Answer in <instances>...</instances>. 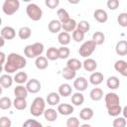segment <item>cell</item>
Listing matches in <instances>:
<instances>
[{"instance_id": "cell-1", "label": "cell", "mask_w": 127, "mask_h": 127, "mask_svg": "<svg viewBox=\"0 0 127 127\" xmlns=\"http://www.w3.org/2000/svg\"><path fill=\"white\" fill-rule=\"evenodd\" d=\"M27 64L26 59L16 53H11L6 58V62L4 64V70L7 73H13L17 70L24 68Z\"/></svg>"}, {"instance_id": "cell-2", "label": "cell", "mask_w": 127, "mask_h": 127, "mask_svg": "<svg viewBox=\"0 0 127 127\" xmlns=\"http://www.w3.org/2000/svg\"><path fill=\"white\" fill-rule=\"evenodd\" d=\"M44 52V45L42 43H34L33 45H28L24 49V54L29 59H36L41 56Z\"/></svg>"}, {"instance_id": "cell-3", "label": "cell", "mask_w": 127, "mask_h": 127, "mask_svg": "<svg viewBox=\"0 0 127 127\" xmlns=\"http://www.w3.org/2000/svg\"><path fill=\"white\" fill-rule=\"evenodd\" d=\"M45 109H46V101H45V99L43 97L38 96L32 102V105L30 107V113L34 117H39L44 113Z\"/></svg>"}, {"instance_id": "cell-4", "label": "cell", "mask_w": 127, "mask_h": 127, "mask_svg": "<svg viewBox=\"0 0 127 127\" xmlns=\"http://www.w3.org/2000/svg\"><path fill=\"white\" fill-rule=\"evenodd\" d=\"M26 13L32 21H39L43 17V10L35 3H30L26 7Z\"/></svg>"}, {"instance_id": "cell-5", "label": "cell", "mask_w": 127, "mask_h": 127, "mask_svg": "<svg viewBox=\"0 0 127 127\" xmlns=\"http://www.w3.org/2000/svg\"><path fill=\"white\" fill-rule=\"evenodd\" d=\"M20 8V2L19 0H5L2 5V10L4 14L11 16L14 15Z\"/></svg>"}, {"instance_id": "cell-6", "label": "cell", "mask_w": 127, "mask_h": 127, "mask_svg": "<svg viewBox=\"0 0 127 127\" xmlns=\"http://www.w3.org/2000/svg\"><path fill=\"white\" fill-rule=\"evenodd\" d=\"M95 49H96V44L92 40L86 41L80 46V48L78 50V54L82 58H88L89 56L92 55V53L95 51Z\"/></svg>"}, {"instance_id": "cell-7", "label": "cell", "mask_w": 127, "mask_h": 127, "mask_svg": "<svg viewBox=\"0 0 127 127\" xmlns=\"http://www.w3.org/2000/svg\"><path fill=\"white\" fill-rule=\"evenodd\" d=\"M41 82L36 79V78H32L27 80V84H26V88L28 90V92L30 93H38L41 90Z\"/></svg>"}, {"instance_id": "cell-8", "label": "cell", "mask_w": 127, "mask_h": 127, "mask_svg": "<svg viewBox=\"0 0 127 127\" xmlns=\"http://www.w3.org/2000/svg\"><path fill=\"white\" fill-rule=\"evenodd\" d=\"M104 101H105L106 108L109 106H112V105L120 104V98H119L118 94L115 92H108L104 97Z\"/></svg>"}, {"instance_id": "cell-9", "label": "cell", "mask_w": 127, "mask_h": 127, "mask_svg": "<svg viewBox=\"0 0 127 127\" xmlns=\"http://www.w3.org/2000/svg\"><path fill=\"white\" fill-rule=\"evenodd\" d=\"M88 86V81L85 77L83 76H79V77H76L74 80H73V87L77 90V91H83L87 88Z\"/></svg>"}, {"instance_id": "cell-10", "label": "cell", "mask_w": 127, "mask_h": 127, "mask_svg": "<svg viewBox=\"0 0 127 127\" xmlns=\"http://www.w3.org/2000/svg\"><path fill=\"white\" fill-rule=\"evenodd\" d=\"M0 35L2 36V38L4 40H13L16 36V31L14 28H12L10 26H6V27L2 28Z\"/></svg>"}, {"instance_id": "cell-11", "label": "cell", "mask_w": 127, "mask_h": 127, "mask_svg": "<svg viewBox=\"0 0 127 127\" xmlns=\"http://www.w3.org/2000/svg\"><path fill=\"white\" fill-rule=\"evenodd\" d=\"M74 108L71 104H68V103H61V104H58V113L62 114V115H70L72 112H73Z\"/></svg>"}, {"instance_id": "cell-12", "label": "cell", "mask_w": 127, "mask_h": 127, "mask_svg": "<svg viewBox=\"0 0 127 127\" xmlns=\"http://www.w3.org/2000/svg\"><path fill=\"white\" fill-rule=\"evenodd\" d=\"M114 68L121 75L127 76V63L125 61H123V60L116 61L115 64H114Z\"/></svg>"}, {"instance_id": "cell-13", "label": "cell", "mask_w": 127, "mask_h": 127, "mask_svg": "<svg viewBox=\"0 0 127 127\" xmlns=\"http://www.w3.org/2000/svg\"><path fill=\"white\" fill-rule=\"evenodd\" d=\"M93 17L98 23H105L108 20L107 12L103 9H96L93 13Z\"/></svg>"}, {"instance_id": "cell-14", "label": "cell", "mask_w": 127, "mask_h": 127, "mask_svg": "<svg viewBox=\"0 0 127 127\" xmlns=\"http://www.w3.org/2000/svg\"><path fill=\"white\" fill-rule=\"evenodd\" d=\"M82 66L83 68L86 70V71H89V72H92L94 71L96 68H97V63L96 61H94L93 59H85L84 62L82 63Z\"/></svg>"}, {"instance_id": "cell-15", "label": "cell", "mask_w": 127, "mask_h": 127, "mask_svg": "<svg viewBox=\"0 0 127 127\" xmlns=\"http://www.w3.org/2000/svg\"><path fill=\"white\" fill-rule=\"evenodd\" d=\"M104 79V76L99 71H92V73L89 75V82L92 85H98L100 84Z\"/></svg>"}, {"instance_id": "cell-16", "label": "cell", "mask_w": 127, "mask_h": 127, "mask_svg": "<svg viewBox=\"0 0 127 127\" xmlns=\"http://www.w3.org/2000/svg\"><path fill=\"white\" fill-rule=\"evenodd\" d=\"M60 100H61V95L58 92H55V91L50 92L48 94V96H47V99H46L47 103L49 105H51V106L58 105L60 103Z\"/></svg>"}, {"instance_id": "cell-17", "label": "cell", "mask_w": 127, "mask_h": 127, "mask_svg": "<svg viewBox=\"0 0 127 127\" xmlns=\"http://www.w3.org/2000/svg\"><path fill=\"white\" fill-rule=\"evenodd\" d=\"M115 52L118 56H126L127 55V42L125 40L119 41L115 46Z\"/></svg>"}, {"instance_id": "cell-18", "label": "cell", "mask_w": 127, "mask_h": 127, "mask_svg": "<svg viewBox=\"0 0 127 127\" xmlns=\"http://www.w3.org/2000/svg\"><path fill=\"white\" fill-rule=\"evenodd\" d=\"M44 116H45V119L49 122H54L57 120L58 118V111L54 108H48V109H45L44 111Z\"/></svg>"}, {"instance_id": "cell-19", "label": "cell", "mask_w": 127, "mask_h": 127, "mask_svg": "<svg viewBox=\"0 0 127 127\" xmlns=\"http://www.w3.org/2000/svg\"><path fill=\"white\" fill-rule=\"evenodd\" d=\"M35 65L38 69H46L49 66V62L46 57H43L42 55L36 58L35 61Z\"/></svg>"}, {"instance_id": "cell-20", "label": "cell", "mask_w": 127, "mask_h": 127, "mask_svg": "<svg viewBox=\"0 0 127 127\" xmlns=\"http://www.w3.org/2000/svg\"><path fill=\"white\" fill-rule=\"evenodd\" d=\"M13 77L11 75H9L8 73L7 74H2L0 76V85L3 87V88H9L12 86L13 84Z\"/></svg>"}, {"instance_id": "cell-21", "label": "cell", "mask_w": 127, "mask_h": 127, "mask_svg": "<svg viewBox=\"0 0 127 127\" xmlns=\"http://www.w3.org/2000/svg\"><path fill=\"white\" fill-rule=\"evenodd\" d=\"M62 29L64 32H72L73 30L76 29V22L74 19L69 18L67 21H65L64 23H62Z\"/></svg>"}, {"instance_id": "cell-22", "label": "cell", "mask_w": 127, "mask_h": 127, "mask_svg": "<svg viewBox=\"0 0 127 127\" xmlns=\"http://www.w3.org/2000/svg\"><path fill=\"white\" fill-rule=\"evenodd\" d=\"M71 91H72V88H71V85L68 84V83H63L60 85L59 87V94L63 97H67L71 94Z\"/></svg>"}, {"instance_id": "cell-23", "label": "cell", "mask_w": 127, "mask_h": 127, "mask_svg": "<svg viewBox=\"0 0 127 127\" xmlns=\"http://www.w3.org/2000/svg\"><path fill=\"white\" fill-rule=\"evenodd\" d=\"M48 29L51 33L53 34H56V33H60V31L62 30V23L59 21V20H52L50 21L49 25H48Z\"/></svg>"}, {"instance_id": "cell-24", "label": "cell", "mask_w": 127, "mask_h": 127, "mask_svg": "<svg viewBox=\"0 0 127 127\" xmlns=\"http://www.w3.org/2000/svg\"><path fill=\"white\" fill-rule=\"evenodd\" d=\"M28 90L26 88V86H24L23 84H19L14 88V94L16 97H21V98H27L28 96Z\"/></svg>"}, {"instance_id": "cell-25", "label": "cell", "mask_w": 127, "mask_h": 127, "mask_svg": "<svg viewBox=\"0 0 127 127\" xmlns=\"http://www.w3.org/2000/svg\"><path fill=\"white\" fill-rule=\"evenodd\" d=\"M89 96L93 101H99L103 97V90L99 87H94L90 90Z\"/></svg>"}, {"instance_id": "cell-26", "label": "cell", "mask_w": 127, "mask_h": 127, "mask_svg": "<svg viewBox=\"0 0 127 127\" xmlns=\"http://www.w3.org/2000/svg\"><path fill=\"white\" fill-rule=\"evenodd\" d=\"M79 117H80V119H82L84 121H88L93 117V110L89 107H84L80 110Z\"/></svg>"}, {"instance_id": "cell-27", "label": "cell", "mask_w": 127, "mask_h": 127, "mask_svg": "<svg viewBox=\"0 0 127 127\" xmlns=\"http://www.w3.org/2000/svg\"><path fill=\"white\" fill-rule=\"evenodd\" d=\"M58 41L62 46H67L70 43V35L67 32H60L58 36Z\"/></svg>"}, {"instance_id": "cell-28", "label": "cell", "mask_w": 127, "mask_h": 127, "mask_svg": "<svg viewBox=\"0 0 127 127\" xmlns=\"http://www.w3.org/2000/svg\"><path fill=\"white\" fill-rule=\"evenodd\" d=\"M107 113L109 116L111 117H116L119 116L122 113V107L120 104H116V105H112L107 107Z\"/></svg>"}, {"instance_id": "cell-29", "label": "cell", "mask_w": 127, "mask_h": 127, "mask_svg": "<svg viewBox=\"0 0 127 127\" xmlns=\"http://www.w3.org/2000/svg\"><path fill=\"white\" fill-rule=\"evenodd\" d=\"M84 102V96L81 91H77L71 95V103L75 106H79Z\"/></svg>"}, {"instance_id": "cell-30", "label": "cell", "mask_w": 127, "mask_h": 127, "mask_svg": "<svg viewBox=\"0 0 127 127\" xmlns=\"http://www.w3.org/2000/svg\"><path fill=\"white\" fill-rule=\"evenodd\" d=\"M62 75L64 79H67V80H70V79H73L76 75V70H73L67 66L64 67L63 70H62Z\"/></svg>"}, {"instance_id": "cell-31", "label": "cell", "mask_w": 127, "mask_h": 127, "mask_svg": "<svg viewBox=\"0 0 127 127\" xmlns=\"http://www.w3.org/2000/svg\"><path fill=\"white\" fill-rule=\"evenodd\" d=\"M106 85L110 89H117L120 85V80L116 76H109L106 80Z\"/></svg>"}, {"instance_id": "cell-32", "label": "cell", "mask_w": 127, "mask_h": 127, "mask_svg": "<svg viewBox=\"0 0 127 127\" xmlns=\"http://www.w3.org/2000/svg\"><path fill=\"white\" fill-rule=\"evenodd\" d=\"M13 106L17 109V110H24L27 107V101L26 98H21V97H16L14 99V101L12 102Z\"/></svg>"}, {"instance_id": "cell-33", "label": "cell", "mask_w": 127, "mask_h": 127, "mask_svg": "<svg viewBox=\"0 0 127 127\" xmlns=\"http://www.w3.org/2000/svg\"><path fill=\"white\" fill-rule=\"evenodd\" d=\"M31 35H32V30H31V28H29V27H21L20 29H19V31H18V36H19V38L20 39H22V40H27V39H29L30 37H31Z\"/></svg>"}, {"instance_id": "cell-34", "label": "cell", "mask_w": 127, "mask_h": 127, "mask_svg": "<svg viewBox=\"0 0 127 127\" xmlns=\"http://www.w3.org/2000/svg\"><path fill=\"white\" fill-rule=\"evenodd\" d=\"M46 58L50 61H56L59 59V53H58V49L55 47H51L47 50L46 52Z\"/></svg>"}, {"instance_id": "cell-35", "label": "cell", "mask_w": 127, "mask_h": 127, "mask_svg": "<svg viewBox=\"0 0 127 127\" xmlns=\"http://www.w3.org/2000/svg\"><path fill=\"white\" fill-rule=\"evenodd\" d=\"M13 79H14V81L16 83L23 84V83L27 82V80H28V74L25 71H19V72H17L15 74V76H14Z\"/></svg>"}, {"instance_id": "cell-36", "label": "cell", "mask_w": 127, "mask_h": 127, "mask_svg": "<svg viewBox=\"0 0 127 127\" xmlns=\"http://www.w3.org/2000/svg\"><path fill=\"white\" fill-rule=\"evenodd\" d=\"M66 66L73 70H77L82 66V63L77 59H69L66 63Z\"/></svg>"}, {"instance_id": "cell-37", "label": "cell", "mask_w": 127, "mask_h": 127, "mask_svg": "<svg viewBox=\"0 0 127 127\" xmlns=\"http://www.w3.org/2000/svg\"><path fill=\"white\" fill-rule=\"evenodd\" d=\"M57 16H58V20L61 22V23H64L65 21H67L70 17H69V14L67 13V11L64 8H61L57 11Z\"/></svg>"}, {"instance_id": "cell-38", "label": "cell", "mask_w": 127, "mask_h": 127, "mask_svg": "<svg viewBox=\"0 0 127 127\" xmlns=\"http://www.w3.org/2000/svg\"><path fill=\"white\" fill-rule=\"evenodd\" d=\"M92 41L96 44V46H99V45H102L105 41V35L102 33V32H95L93 35H92Z\"/></svg>"}, {"instance_id": "cell-39", "label": "cell", "mask_w": 127, "mask_h": 127, "mask_svg": "<svg viewBox=\"0 0 127 127\" xmlns=\"http://www.w3.org/2000/svg\"><path fill=\"white\" fill-rule=\"evenodd\" d=\"M58 53H59V59L65 60V59H67L69 57L70 51L66 46H62L61 48L58 49Z\"/></svg>"}, {"instance_id": "cell-40", "label": "cell", "mask_w": 127, "mask_h": 127, "mask_svg": "<svg viewBox=\"0 0 127 127\" xmlns=\"http://www.w3.org/2000/svg\"><path fill=\"white\" fill-rule=\"evenodd\" d=\"M12 106V101L9 97L3 96L0 98V109L2 110H7Z\"/></svg>"}, {"instance_id": "cell-41", "label": "cell", "mask_w": 127, "mask_h": 127, "mask_svg": "<svg viewBox=\"0 0 127 127\" xmlns=\"http://www.w3.org/2000/svg\"><path fill=\"white\" fill-rule=\"evenodd\" d=\"M76 29L79 30V31H81V32H83V33L85 34L86 32L89 31L90 25H89V23H88L87 21L81 20V21H79L78 23H76Z\"/></svg>"}, {"instance_id": "cell-42", "label": "cell", "mask_w": 127, "mask_h": 127, "mask_svg": "<svg viewBox=\"0 0 127 127\" xmlns=\"http://www.w3.org/2000/svg\"><path fill=\"white\" fill-rule=\"evenodd\" d=\"M84 33L83 32H81V31H79V30H77V29H75V30H73L72 31V39L74 40V42H76V43H79V42H81L83 39H84Z\"/></svg>"}, {"instance_id": "cell-43", "label": "cell", "mask_w": 127, "mask_h": 127, "mask_svg": "<svg viewBox=\"0 0 127 127\" xmlns=\"http://www.w3.org/2000/svg\"><path fill=\"white\" fill-rule=\"evenodd\" d=\"M126 124H127V122H126V118H124V117H118V116H116V118L113 120V122H112V125H113V127H125L126 126Z\"/></svg>"}, {"instance_id": "cell-44", "label": "cell", "mask_w": 127, "mask_h": 127, "mask_svg": "<svg viewBox=\"0 0 127 127\" xmlns=\"http://www.w3.org/2000/svg\"><path fill=\"white\" fill-rule=\"evenodd\" d=\"M117 22H118V24H119L121 27H123V28L127 27V13H125V12L120 13V14L118 15Z\"/></svg>"}, {"instance_id": "cell-45", "label": "cell", "mask_w": 127, "mask_h": 127, "mask_svg": "<svg viewBox=\"0 0 127 127\" xmlns=\"http://www.w3.org/2000/svg\"><path fill=\"white\" fill-rule=\"evenodd\" d=\"M42 123L35 119H28L23 123V127H42Z\"/></svg>"}, {"instance_id": "cell-46", "label": "cell", "mask_w": 127, "mask_h": 127, "mask_svg": "<svg viewBox=\"0 0 127 127\" xmlns=\"http://www.w3.org/2000/svg\"><path fill=\"white\" fill-rule=\"evenodd\" d=\"M66 126L67 127H78L79 126V120L74 116L69 117L66 120Z\"/></svg>"}, {"instance_id": "cell-47", "label": "cell", "mask_w": 127, "mask_h": 127, "mask_svg": "<svg viewBox=\"0 0 127 127\" xmlns=\"http://www.w3.org/2000/svg\"><path fill=\"white\" fill-rule=\"evenodd\" d=\"M12 122L11 119L7 116H2L0 117V127H11Z\"/></svg>"}, {"instance_id": "cell-48", "label": "cell", "mask_w": 127, "mask_h": 127, "mask_svg": "<svg viewBox=\"0 0 127 127\" xmlns=\"http://www.w3.org/2000/svg\"><path fill=\"white\" fill-rule=\"evenodd\" d=\"M45 4L50 9H56L60 5V0H45Z\"/></svg>"}, {"instance_id": "cell-49", "label": "cell", "mask_w": 127, "mask_h": 127, "mask_svg": "<svg viewBox=\"0 0 127 127\" xmlns=\"http://www.w3.org/2000/svg\"><path fill=\"white\" fill-rule=\"evenodd\" d=\"M107 7L109 10H116L119 7V0H107Z\"/></svg>"}, {"instance_id": "cell-50", "label": "cell", "mask_w": 127, "mask_h": 127, "mask_svg": "<svg viewBox=\"0 0 127 127\" xmlns=\"http://www.w3.org/2000/svg\"><path fill=\"white\" fill-rule=\"evenodd\" d=\"M6 62V55L3 52H0V64H5Z\"/></svg>"}, {"instance_id": "cell-51", "label": "cell", "mask_w": 127, "mask_h": 127, "mask_svg": "<svg viewBox=\"0 0 127 127\" xmlns=\"http://www.w3.org/2000/svg\"><path fill=\"white\" fill-rule=\"evenodd\" d=\"M67 1H68V3H69V4H73V5L78 4V3L80 2V0H67Z\"/></svg>"}, {"instance_id": "cell-52", "label": "cell", "mask_w": 127, "mask_h": 127, "mask_svg": "<svg viewBox=\"0 0 127 127\" xmlns=\"http://www.w3.org/2000/svg\"><path fill=\"white\" fill-rule=\"evenodd\" d=\"M5 45V40L2 38V36L0 35V48H2Z\"/></svg>"}, {"instance_id": "cell-53", "label": "cell", "mask_w": 127, "mask_h": 127, "mask_svg": "<svg viewBox=\"0 0 127 127\" xmlns=\"http://www.w3.org/2000/svg\"><path fill=\"white\" fill-rule=\"evenodd\" d=\"M3 69H4V67L2 66V64H0V73H1L2 71H3Z\"/></svg>"}, {"instance_id": "cell-54", "label": "cell", "mask_w": 127, "mask_h": 127, "mask_svg": "<svg viewBox=\"0 0 127 127\" xmlns=\"http://www.w3.org/2000/svg\"><path fill=\"white\" fill-rule=\"evenodd\" d=\"M2 90H3V87H2L1 85H0V95L2 94Z\"/></svg>"}, {"instance_id": "cell-55", "label": "cell", "mask_w": 127, "mask_h": 127, "mask_svg": "<svg viewBox=\"0 0 127 127\" xmlns=\"http://www.w3.org/2000/svg\"><path fill=\"white\" fill-rule=\"evenodd\" d=\"M22 1H24V2H30L31 0H22Z\"/></svg>"}, {"instance_id": "cell-56", "label": "cell", "mask_w": 127, "mask_h": 127, "mask_svg": "<svg viewBox=\"0 0 127 127\" xmlns=\"http://www.w3.org/2000/svg\"><path fill=\"white\" fill-rule=\"evenodd\" d=\"M1 24H2V19H1V17H0V26H1Z\"/></svg>"}]
</instances>
